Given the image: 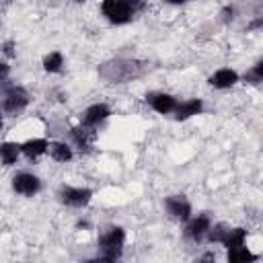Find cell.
<instances>
[{
    "instance_id": "6da1fadb",
    "label": "cell",
    "mask_w": 263,
    "mask_h": 263,
    "mask_svg": "<svg viewBox=\"0 0 263 263\" xmlns=\"http://www.w3.org/2000/svg\"><path fill=\"white\" fill-rule=\"evenodd\" d=\"M148 72V64L142 60H129V58H117L109 60L99 66V76L109 84H123L129 80H136Z\"/></svg>"
},
{
    "instance_id": "7a4b0ae2",
    "label": "cell",
    "mask_w": 263,
    "mask_h": 263,
    "mask_svg": "<svg viewBox=\"0 0 263 263\" xmlns=\"http://www.w3.org/2000/svg\"><path fill=\"white\" fill-rule=\"evenodd\" d=\"M123 245H125V230L121 226H111L107 228L101 238H99V249H101V257L103 261H117L123 253Z\"/></svg>"
},
{
    "instance_id": "3957f363",
    "label": "cell",
    "mask_w": 263,
    "mask_h": 263,
    "mask_svg": "<svg viewBox=\"0 0 263 263\" xmlns=\"http://www.w3.org/2000/svg\"><path fill=\"white\" fill-rule=\"evenodd\" d=\"M29 105V95L23 86H16V84H2V101H0V107L4 113L8 115H16L21 113L25 107Z\"/></svg>"
},
{
    "instance_id": "277c9868",
    "label": "cell",
    "mask_w": 263,
    "mask_h": 263,
    "mask_svg": "<svg viewBox=\"0 0 263 263\" xmlns=\"http://www.w3.org/2000/svg\"><path fill=\"white\" fill-rule=\"evenodd\" d=\"M101 12L113 25H127L136 14L134 6L127 0H103L101 2Z\"/></svg>"
},
{
    "instance_id": "5b68a950",
    "label": "cell",
    "mask_w": 263,
    "mask_h": 263,
    "mask_svg": "<svg viewBox=\"0 0 263 263\" xmlns=\"http://www.w3.org/2000/svg\"><path fill=\"white\" fill-rule=\"evenodd\" d=\"M58 197L64 205L68 208H84L92 199V189L88 187H72V185H62L58 191Z\"/></svg>"
},
{
    "instance_id": "8992f818",
    "label": "cell",
    "mask_w": 263,
    "mask_h": 263,
    "mask_svg": "<svg viewBox=\"0 0 263 263\" xmlns=\"http://www.w3.org/2000/svg\"><path fill=\"white\" fill-rule=\"evenodd\" d=\"M164 210L173 220L187 222L191 218V203L185 195H168L164 199Z\"/></svg>"
},
{
    "instance_id": "52a82bcc",
    "label": "cell",
    "mask_w": 263,
    "mask_h": 263,
    "mask_svg": "<svg viewBox=\"0 0 263 263\" xmlns=\"http://www.w3.org/2000/svg\"><path fill=\"white\" fill-rule=\"evenodd\" d=\"M12 189H14L16 193H21V195L31 197V195L39 193V189H41V181H39L37 175L27 173V171H21V173H16V175L12 177Z\"/></svg>"
},
{
    "instance_id": "ba28073f",
    "label": "cell",
    "mask_w": 263,
    "mask_h": 263,
    "mask_svg": "<svg viewBox=\"0 0 263 263\" xmlns=\"http://www.w3.org/2000/svg\"><path fill=\"white\" fill-rule=\"evenodd\" d=\"M210 226H212V218H210L208 212H203V214H197L195 218H189L187 220V226H185L183 234H185V238H191V240L197 242V240H201L205 236V232L210 230Z\"/></svg>"
},
{
    "instance_id": "9c48e42d",
    "label": "cell",
    "mask_w": 263,
    "mask_h": 263,
    "mask_svg": "<svg viewBox=\"0 0 263 263\" xmlns=\"http://www.w3.org/2000/svg\"><path fill=\"white\" fill-rule=\"evenodd\" d=\"M146 103H148L156 113H160V115L175 113V109H177V105H179L177 97H173V95H168V92H150V95H146Z\"/></svg>"
},
{
    "instance_id": "30bf717a",
    "label": "cell",
    "mask_w": 263,
    "mask_h": 263,
    "mask_svg": "<svg viewBox=\"0 0 263 263\" xmlns=\"http://www.w3.org/2000/svg\"><path fill=\"white\" fill-rule=\"evenodd\" d=\"M109 115H111L109 105H105V103H95V105H90V107L84 109V113H82V117H80V125H84V127H97V125L103 123Z\"/></svg>"
},
{
    "instance_id": "8fae6325",
    "label": "cell",
    "mask_w": 263,
    "mask_h": 263,
    "mask_svg": "<svg viewBox=\"0 0 263 263\" xmlns=\"http://www.w3.org/2000/svg\"><path fill=\"white\" fill-rule=\"evenodd\" d=\"M238 80H240V76H238L236 70H232V68H220V70H216V72L210 76L208 82H210L214 88H218V90H226V88H232Z\"/></svg>"
},
{
    "instance_id": "7c38bea8",
    "label": "cell",
    "mask_w": 263,
    "mask_h": 263,
    "mask_svg": "<svg viewBox=\"0 0 263 263\" xmlns=\"http://www.w3.org/2000/svg\"><path fill=\"white\" fill-rule=\"evenodd\" d=\"M49 148V142L45 138H29L21 144V154L27 156L29 160H35L39 156H43Z\"/></svg>"
},
{
    "instance_id": "4fadbf2b",
    "label": "cell",
    "mask_w": 263,
    "mask_h": 263,
    "mask_svg": "<svg viewBox=\"0 0 263 263\" xmlns=\"http://www.w3.org/2000/svg\"><path fill=\"white\" fill-rule=\"evenodd\" d=\"M201 111H203V101L201 99H187V101H183V103L177 105L175 119L177 121H185V119H189L193 115H199Z\"/></svg>"
},
{
    "instance_id": "5bb4252c",
    "label": "cell",
    "mask_w": 263,
    "mask_h": 263,
    "mask_svg": "<svg viewBox=\"0 0 263 263\" xmlns=\"http://www.w3.org/2000/svg\"><path fill=\"white\" fill-rule=\"evenodd\" d=\"M245 240H247V230L238 226V228H226L220 238V245L226 249H234V247L245 245Z\"/></svg>"
},
{
    "instance_id": "9a60e30c",
    "label": "cell",
    "mask_w": 263,
    "mask_h": 263,
    "mask_svg": "<svg viewBox=\"0 0 263 263\" xmlns=\"http://www.w3.org/2000/svg\"><path fill=\"white\" fill-rule=\"evenodd\" d=\"M18 156H21V144H18V142H10V140H6V142L0 144V160H2L4 166H12V164H16Z\"/></svg>"
},
{
    "instance_id": "2e32d148",
    "label": "cell",
    "mask_w": 263,
    "mask_h": 263,
    "mask_svg": "<svg viewBox=\"0 0 263 263\" xmlns=\"http://www.w3.org/2000/svg\"><path fill=\"white\" fill-rule=\"evenodd\" d=\"M49 156L55 160V162H70L74 158V150L70 144L66 142H49V148H47Z\"/></svg>"
},
{
    "instance_id": "e0dca14e",
    "label": "cell",
    "mask_w": 263,
    "mask_h": 263,
    "mask_svg": "<svg viewBox=\"0 0 263 263\" xmlns=\"http://www.w3.org/2000/svg\"><path fill=\"white\" fill-rule=\"evenodd\" d=\"M72 140L76 142V146L82 150H88L90 148V142H92V138H95V132H92V127H84V125H80V127H76V129H72Z\"/></svg>"
},
{
    "instance_id": "ac0fdd59",
    "label": "cell",
    "mask_w": 263,
    "mask_h": 263,
    "mask_svg": "<svg viewBox=\"0 0 263 263\" xmlns=\"http://www.w3.org/2000/svg\"><path fill=\"white\" fill-rule=\"evenodd\" d=\"M228 261H232V263H253V261H257V255L251 253L245 245H240V247L228 249Z\"/></svg>"
},
{
    "instance_id": "d6986e66",
    "label": "cell",
    "mask_w": 263,
    "mask_h": 263,
    "mask_svg": "<svg viewBox=\"0 0 263 263\" xmlns=\"http://www.w3.org/2000/svg\"><path fill=\"white\" fill-rule=\"evenodd\" d=\"M62 66H64V55H62L60 51H51V53H47V55L43 58V70L49 72V74L60 72Z\"/></svg>"
},
{
    "instance_id": "ffe728a7",
    "label": "cell",
    "mask_w": 263,
    "mask_h": 263,
    "mask_svg": "<svg viewBox=\"0 0 263 263\" xmlns=\"http://www.w3.org/2000/svg\"><path fill=\"white\" fill-rule=\"evenodd\" d=\"M242 78H245V82H249V84H255V86L261 84V82H263V62L259 60L253 68H249V70L245 72Z\"/></svg>"
},
{
    "instance_id": "44dd1931",
    "label": "cell",
    "mask_w": 263,
    "mask_h": 263,
    "mask_svg": "<svg viewBox=\"0 0 263 263\" xmlns=\"http://www.w3.org/2000/svg\"><path fill=\"white\" fill-rule=\"evenodd\" d=\"M234 18V8L232 6H224L222 10H220V21L222 23H230Z\"/></svg>"
},
{
    "instance_id": "7402d4cb",
    "label": "cell",
    "mask_w": 263,
    "mask_h": 263,
    "mask_svg": "<svg viewBox=\"0 0 263 263\" xmlns=\"http://www.w3.org/2000/svg\"><path fill=\"white\" fill-rule=\"evenodd\" d=\"M2 51H4V55L14 58V41H6V43L2 45Z\"/></svg>"
},
{
    "instance_id": "603a6c76",
    "label": "cell",
    "mask_w": 263,
    "mask_h": 263,
    "mask_svg": "<svg viewBox=\"0 0 263 263\" xmlns=\"http://www.w3.org/2000/svg\"><path fill=\"white\" fill-rule=\"evenodd\" d=\"M8 72H10V66H8L6 62H0V82L8 76Z\"/></svg>"
},
{
    "instance_id": "cb8c5ba5",
    "label": "cell",
    "mask_w": 263,
    "mask_h": 263,
    "mask_svg": "<svg viewBox=\"0 0 263 263\" xmlns=\"http://www.w3.org/2000/svg\"><path fill=\"white\" fill-rule=\"evenodd\" d=\"M168 4H183V2H187V0H166Z\"/></svg>"
},
{
    "instance_id": "d4e9b609",
    "label": "cell",
    "mask_w": 263,
    "mask_h": 263,
    "mask_svg": "<svg viewBox=\"0 0 263 263\" xmlns=\"http://www.w3.org/2000/svg\"><path fill=\"white\" fill-rule=\"evenodd\" d=\"M2 125H4V119H2V115H0V129H2Z\"/></svg>"
},
{
    "instance_id": "484cf974",
    "label": "cell",
    "mask_w": 263,
    "mask_h": 263,
    "mask_svg": "<svg viewBox=\"0 0 263 263\" xmlns=\"http://www.w3.org/2000/svg\"><path fill=\"white\" fill-rule=\"evenodd\" d=\"M74 2H86V0H74Z\"/></svg>"
}]
</instances>
